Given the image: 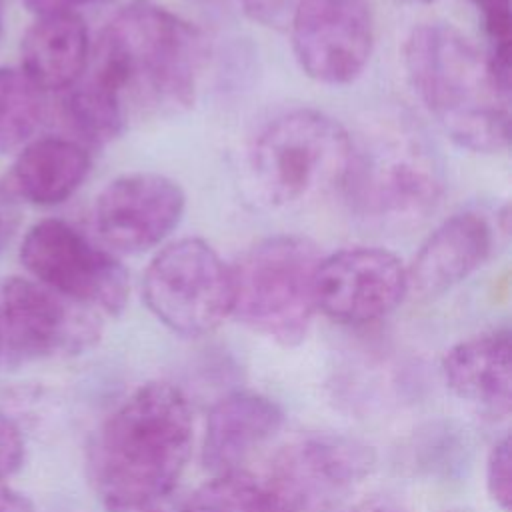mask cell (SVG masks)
Here are the masks:
<instances>
[{
    "label": "cell",
    "mask_w": 512,
    "mask_h": 512,
    "mask_svg": "<svg viewBox=\"0 0 512 512\" xmlns=\"http://www.w3.org/2000/svg\"><path fill=\"white\" fill-rule=\"evenodd\" d=\"M108 0H24L26 8L30 12H34L36 16H44V14H76L78 8L84 6H92V4H102Z\"/></svg>",
    "instance_id": "obj_26"
},
{
    "label": "cell",
    "mask_w": 512,
    "mask_h": 512,
    "mask_svg": "<svg viewBox=\"0 0 512 512\" xmlns=\"http://www.w3.org/2000/svg\"><path fill=\"white\" fill-rule=\"evenodd\" d=\"M202 62L198 28L154 0H132L100 32L80 82L104 96L128 126L188 108Z\"/></svg>",
    "instance_id": "obj_1"
},
{
    "label": "cell",
    "mask_w": 512,
    "mask_h": 512,
    "mask_svg": "<svg viewBox=\"0 0 512 512\" xmlns=\"http://www.w3.org/2000/svg\"><path fill=\"white\" fill-rule=\"evenodd\" d=\"M348 512H408L406 504L394 494H372L356 502Z\"/></svg>",
    "instance_id": "obj_27"
},
{
    "label": "cell",
    "mask_w": 512,
    "mask_h": 512,
    "mask_svg": "<svg viewBox=\"0 0 512 512\" xmlns=\"http://www.w3.org/2000/svg\"><path fill=\"white\" fill-rule=\"evenodd\" d=\"M296 4L298 0H240V6L250 20L282 32L286 30Z\"/></svg>",
    "instance_id": "obj_23"
},
{
    "label": "cell",
    "mask_w": 512,
    "mask_h": 512,
    "mask_svg": "<svg viewBox=\"0 0 512 512\" xmlns=\"http://www.w3.org/2000/svg\"><path fill=\"white\" fill-rule=\"evenodd\" d=\"M0 512H34L32 502L0 478Z\"/></svg>",
    "instance_id": "obj_28"
},
{
    "label": "cell",
    "mask_w": 512,
    "mask_h": 512,
    "mask_svg": "<svg viewBox=\"0 0 512 512\" xmlns=\"http://www.w3.org/2000/svg\"><path fill=\"white\" fill-rule=\"evenodd\" d=\"M194 440L192 410L168 382L138 386L98 428L88 472L106 512H160L176 498Z\"/></svg>",
    "instance_id": "obj_2"
},
{
    "label": "cell",
    "mask_w": 512,
    "mask_h": 512,
    "mask_svg": "<svg viewBox=\"0 0 512 512\" xmlns=\"http://www.w3.org/2000/svg\"><path fill=\"white\" fill-rule=\"evenodd\" d=\"M416 98L458 146L500 152L510 140V84L488 54L444 22L416 26L402 48Z\"/></svg>",
    "instance_id": "obj_3"
},
{
    "label": "cell",
    "mask_w": 512,
    "mask_h": 512,
    "mask_svg": "<svg viewBox=\"0 0 512 512\" xmlns=\"http://www.w3.org/2000/svg\"><path fill=\"white\" fill-rule=\"evenodd\" d=\"M24 462V438L20 428L0 412V478L12 476Z\"/></svg>",
    "instance_id": "obj_24"
},
{
    "label": "cell",
    "mask_w": 512,
    "mask_h": 512,
    "mask_svg": "<svg viewBox=\"0 0 512 512\" xmlns=\"http://www.w3.org/2000/svg\"><path fill=\"white\" fill-rule=\"evenodd\" d=\"M0 330L2 346L18 364L82 354L100 340L102 322L96 310L14 276L0 292Z\"/></svg>",
    "instance_id": "obj_9"
},
{
    "label": "cell",
    "mask_w": 512,
    "mask_h": 512,
    "mask_svg": "<svg viewBox=\"0 0 512 512\" xmlns=\"http://www.w3.org/2000/svg\"><path fill=\"white\" fill-rule=\"evenodd\" d=\"M42 112V90L20 68H0V154L24 146Z\"/></svg>",
    "instance_id": "obj_20"
},
{
    "label": "cell",
    "mask_w": 512,
    "mask_h": 512,
    "mask_svg": "<svg viewBox=\"0 0 512 512\" xmlns=\"http://www.w3.org/2000/svg\"><path fill=\"white\" fill-rule=\"evenodd\" d=\"M484 476L488 496L502 512H508L512 506V452L508 436H502L490 448Z\"/></svg>",
    "instance_id": "obj_22"
},
{
    "label": "cell",
    "mask_w": 512,
    "mask_h": 512,
    "mask_svg": "<svg viewBox=\"0 0 512 512\" xmlns=\"http://www.w3.org/2000/svg\"><path fill=\"white\" fill-rule=\"evenodd\" d=\"M186 196L178 182L154 172L124 174L104 186L94 226L116 252L140 254L158 246L180 222Z\"/></svg>",
    "instance_id": "obj_13"
},
{
    "label": "cell",
    "mask_w": 512,
    "mask_h": 512,
    "mask_svg": "<svg viewBox=\"0 0 512 512\" xmlns=\"http://www.w3.org/2000/svg\"><path fill=\"white\" fill-rule=\"evenodd\" d=\"M142 298L172 332L204 336L232 314L230 266L202 238L174 240L150 260Z\"/></svg>",
    "instance_id": "obj_7"
},
{
    "label": "cell",
    "mask_w": 512,
    "mask_h": 512,
    "mask_svg": "<svg viewBox=\"0 0 512 512\" xmlns=\"http://www.w3.org/2000/svg\"><path fill=\"white\" fill-rule=\"evenodd\" d=\"M2 28H4V0H0V36H2Z\"/></svg>",
    "instance_id": "obj_30"
},
{
    "label": "cell",
    "mask_w": 512,
    "mask_h": 512,
    "mask_svg": "<svg viewBox=\"0 0 512 512\" xmlns=\"http://www.w3.org/2000/svg\"><path fill=\"white\" fill-rule=\"evenodd\" d=\"M374 464L376 454L366 442L336 432H314L276 456L268 482L294 512L322 510L354 490Z\"/></svg>",
    "instance_id": "obj_11"
},
{
    "label": "cell",
    "mask_w": 512,
    "mask_h": 512,
    "mask_svg": "<svg viewBox=\"0 0 512 512\" xmlns=\"http://www.w3.org/2000/svg\"><path fill=\"white\" fill-rule=\"evenodd\" d=\"M90 62V36L78 14H44L22 38L20 70L44 92L72 88Z\"/></svg>",
    "instance_id": "obj_17"
},
{
    "label": "cell",
    "mask_w": 512,
    "mask_h": 512,
    "mask_svg": "<svg viewBox=\"0 0 512 512\" xmlns=\"http://www.w3.org/2000/svg\"><path fill=\"white\" fill-rule=\"evenodd\" d=\"M406 292L404 262L374 246H354L324 256L314 278L316 308L348 326L384 318L404 300Z\"/></svg>",
    "instance_id": "obj_12"
},
{
    "label": "cell",
    "mask_w": 512,
    "mask_h": 512,
    "mask_svg": "<svg viewBox=\"0 0 512 512\" xmlns=\"http://www.w3.org/2000/svg\"><path fill=\"white\" fill-rule=\"evenodd\" d=\"M182 502L186 512H294L268 480L244 470L216 474Z\"/></svg>",
    "instance_id": "obj_19"
},
{
    "label": "cell",
    "mask_w": 512,
    "mask_h": 512,
    "mask_svg": "<svg viewBox=\"0 0 512 512\" xmlns=\"http://www.w3.org/2000/svg\"><path fill=\"white\" fill-rule=\"evenodd\" d=\"M20 260L36 282L76 304L106 314L126 306L130 282L124 266L64 220L36 222L24 236Z\"/></svg>",
    "instance_id": "obj_8"
},
{
    "label": "cell",
    "mask_w": 512,
    "mask_h": 512,
    "mask_svg": "<svg viewBox=\"0 0 512 512\" xmlns=\"http://www.w3.org/2000/svg\"><path fill=\"white\" fill-rule=\"evenodd\" d=\"M476 8L488 40V58L494 72L510 84V46H512V12L510 0H470Z\"/></svg>",
    "instance_id": "obj_21"
},
{
    "label": "cell",
    "mask_w": 512,
    "mask_h": 512,
    "mask_svg": "<svg viewBox=\"0 0 512 512\" xmlns=\"http://www.w3.org/2000/svg\"><path fill=\"white\" fill-rule=\"evenodd\" d=\"M0 350H2V330H0Z\"/></svg>",
    "instance_id": "obj_31"
},
{
    "label": "cell",
    "mask_w": 512,
    "mask_h": 512,
    "mask_svg": "<svg viewBox=\"0 0 512 512\" xmlns=\"http://www.w3.org/2000/svg\"><path fill=\"white\" fill-rule=\"evenodd\" d=\"M88 172L90 154L80 142L46 136L18 154L6 188L36 206H54L68 200Z\"/></svg>",
    "instance_id": "obj_18"
},
{
    "label": "cell",
    "mask_w": 512,
    "mask_h": 512,
    "mask_svg": "<svg viewBox=\"0 0 512 512\" xmlns=\"http://www.w3.org/2000/svg\"><path fill=\"white\" fill-rule=\"evenodd\" d=\"M352 138L332 116L294 108L274 116L254 136L246 176L254 196L270 208H298L342 184Z\"/></svg>",
    "instance_id": "obj_4"
},
{
    "label": "cell",
    "mask_w": 512,
    "mask_h": 512,
    "mask_svg": "<svg viewBox=\"0 0 512 512\" xmlns=\"http://www.w3.org/2000/svg\"><path fill=\"white\" fill-rule=\"evenodd\" d=\"M282 420V408L264 394H226L208 414L202 464L214 476L240 470L248 456L280 430Z\"/></svg>",
    "instance_id": "obj_16"
},
{
    "label": "cell",
    "mask_w": 512,
    "mask_h": 512,
    "mask_svg": "<svg viewBox=\"0 0 512 512\" xmlns=\"http://www.w3.org/2000/svg\"><path fill=\"white\" fill-rule=\"evenodd\" d=\"M340 188L358 218L396 230L434 210L442 194V172L418 132L404 124H386L358 142L352 140Z\"/></svg>",
    "instance_id": "obj_5"
},
{
    "label": "cell",
    "mask_w": 512,
    "mask_h": 512,
    "mask_svg": "<svg viewBox=\"0 0 512 512\" xmlns=\"http://www.w3.org/2000/svg\"><path fill=\"white\" fill-rule=\"evenodd\" d=\"M442 376L460 400L492 418H506L512 408L510 332L492 330L454 344L442 358Z\"/></svg>",
    "instance_id": "obj_15"
},
{
    "label": "cell",
    "mask_w": 512,
    "mask_h": 512,
    "mask_svg": "<svg viewBox=\"0 0 512 512\" xmlns=\"http://www.w3.org/2000/svg\"><path fill=\"white\" fill-rule=\"evenodd\" d=\"M394 2H400V4H432L436 0H394Z\"/></svg>",
    "instance_id": "obj_29"
},
{
    "label": "cell",
    "mask_w": 512,
    "mask_h": 512,
    "mask_svg": "<svg viewBox=\"0 0 512 512\" xmlns=\"http://www.w3.org/2000/svg\"><path fill=\"white\" fill-rule=\"evenodd\" d=\"M18 208L14 202V194L4 186L0 188V252L8 246L12 240L16 228H18Z\"/></svg>",
    "instance_id": "obj_25"
},
{
    "label": "cell",
    "mask_w": 512,
    "mask_h": 512,
    "mask_svg": "<svg viewBox=\"0 0 512 512\" xmlns=\"http://www.w3.org/2000/svg\"><path fill=\"white\" fill-rule=\"evenodd\" d=\"M302 72L322 84H350L374 46L368 0H298L286 30Z\"/></svg>",
    "instance_id": "obj_10"
},
{
    "label": "cell",
    "mask_w": 512,
    "mask_h": 512,
    "mask_svg": "<svg viewBox=\"0 0 512 512\" xmlns=\"http://www.w3.org/2000/svg\"><path fill=\"white\" fill-rule=\"evenodd\" d=\"M492 226L478 212L446 218L418 248L408 272V290L440 296L472 276L492 252Z\"/></svg>",
    "instance_id": "obj_14"
},
{
    "label": "cell",
    "mask_w": 512,
    "mask_h": 512,
    "mask_svg": "<svg viewBox=\"0 0 512 512\" xmlns=\"http://www.w3.org/2000/svg\"><path fill=\"white\" fill-rule=\"evenodd\" d=\"M320 260L318 246L304 236L278 234L256 242L230 266V316L280 346L300 344L316 312Z\"/></svg>",
    "instance_id": "obj_6"
}]
</instances>
